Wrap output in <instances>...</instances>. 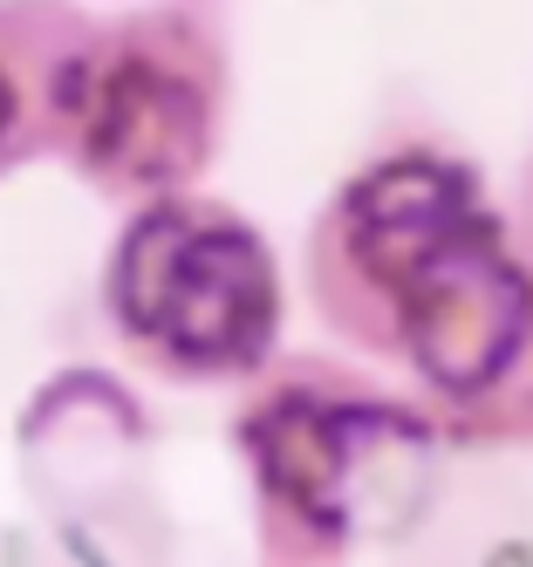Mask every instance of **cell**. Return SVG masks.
<instances>
[{
  "mask_svg": "<svg viewBox=\"0 0 533 567\" xmlns=\"http://www.w3.org/2000/svg\"><path fill=\"white\" fill-rule=\"evenodd\" d=\"M219 137V49L178 8L82 21L62 103L55 151L69 165L123 198L178 192Z\"/></svg>",
  "mask_w": 533,
  "mask_h": 567,
  "instance_id": "cell-2",
  "label": "cell"
},
{
  "mask_svg": "<svg viewBox=\"0 0 533 567\" xmlns=\"http://www.w3.org/2000/svg\"><path fill=\"white\" fill-rule=\"evenodd\" d=\"M116 329L178 377L254 370L274 342L280 288L254 226L213 198H144L110 260Z\"/></svg>",
  "mask_w": 533,
  "mask_h": 567,
  "instance_id": "cell-3",
  "label": "cell"
},
{
  "mask_svg": "<svg viewBox=\"0 0 533 567\" xmlns=\"http://www.w3.org/2000/svg\"><path fill=\"white\" fill-rule=\"evenodd\" d=\"M315 295L369 349H410L444 390H479L533 336V280L444 157H390L315 226Z\"/></svg>",
  "mask_w": 533,
  "mask_h": 567,
  "instance_id": "cell-1",
  "label": "cell"
},
{
  "mask_svg": "<svg viewBox=\"0 0 533 567\" xmlns=\"http://www.w3.org/2000/svg\"><path fill=\"white\" fill-rule=\"evenodd\" d=\"M82 14L62 0H0V172L28 151H55L62 69Z\"/></svg>",
  "mask_w": 533,
  "mask_h": 567,
  "instance_id": "cell-4",
  "label": "cell"
}]
</instances>
